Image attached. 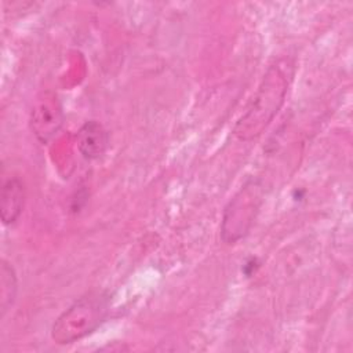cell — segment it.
Instances as JSON below:
<instances>
[{"label":"cell","mask_w":353,"mask_h":353,"mask_svg":"<svg viewBox=\"0 0 353 353\" xmlns=\"http://www.w3.org/2000/svg\"><path fill=\"white\" fill-rule=\"evenodd\" d=\"M292 74L294 63L288 59L277 61L268 68L254 98L233 127L237 139L252 141L266 130L285 101Z\"/></svg>","instance_id":"1"},{"label":"cell","mask_w":353,"mask_h":353,"mask_svg":"<svg viewBox=\"0 0 353 353\" xmlns=\"http://www.w3.org/2000/svg\"><path fill=\"white\" fill-rule=\"evenodd\" d=\"M26 201L25 183L18 176H10L1 185L0 192V218L3 225L12 226L23 212Z\"/></svg>","instance_id":"5"},{"label":"cell","mask_w":353,"mask_h":353,"mask_svg":"<svg viewBox=\"0 0 353 353\" xmlns=\"http://www.w3.org/2000/svg\"><path fill=\"white\" fill-rule=\"evenodd\" d=\"M110 313V295L90 291L69 305L54 321L51 338L58 345L74 343L91 335Z\"/></svg>","instance_id":"2"},{"label":"cell","mask_w":353,"mask_h":353,"mask_svg":"<svg viewBox=\"0 0 353 353\" xmlns=\"http://www.w3.org/2000/svg\"><path fill=\"white\" fill-rule=\"evenodd\" d=\"M63 124L62 106L55 94L46 91L39 95L30 112V128L41 143H48Z\"/></svg>","instance_id":"4"},{"label":"cell","mask_w":353,"mask_h":353,"mask_svg":"<svg viewBox=\"0 0 353 353\" xmlns=\"http://www.w3.org/2000/svg\"><path fill=\"white\" fill-rule=\"evenodd\" d=\"M18 294V279L10 262L1 259L0 265V314L1 317L12 307Z\"/></svg>","instance_id":"7"},{"label":"cell","mask_w":353,"mask_h":353,"mask_svg":"<svg viewBox=\"0 0 353 353\" xmlns=\"http://www.w3.org/2000/svg\"><path fill=\"white\" fill-rule=\"evenodd\" d=\"M263 203V185L258 179L247 181L229 200L221 222V239L226 244H234L244 239Z\"/></svg>","instance_id":"3"},{"label":"cell","mask_w":353,"mask_h":353,"mask_svg":"<svg viewBox=\"0 0 353 353\" xmlns=\"http://www.w3.org/2000/svg\"><path fill=\"white\" fill-rule=\"evenodd\" d=\"M76 146L85 160H97L109 146V134L99 121L88 120L76 134Z\"/></svg>","instance_id":"6"}]
</instances>
